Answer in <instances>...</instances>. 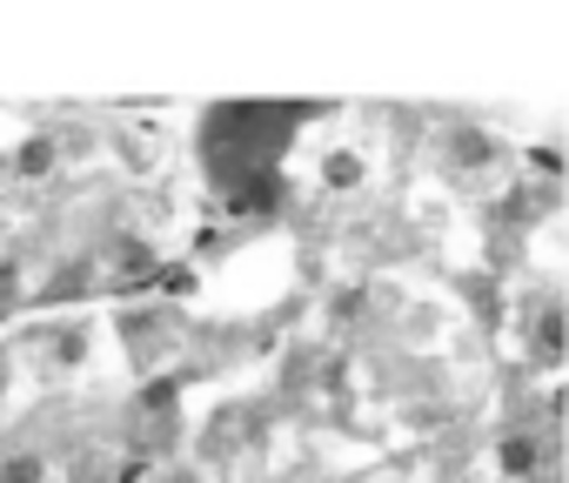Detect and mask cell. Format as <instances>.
I'll return each mask as SVG.
<instances>
[{
  "label": "cell",
  "instance_id": "obj_6",
  "mask_svg": "<svg viewBox=\"0 0 569 483\" xmlns=\"http://www.w3.org/2000/svg\"><path fill=\"white\" fill-rule=\"evenodd\" d=\"M529 168H536V175H562V155H556V148H529Z\"/></svg>",
  "mask_w": 569,
  "mask_h": 483
},
{
  "label": "cell",
  "instance_id": "obj_1",
  "mask_svg": "<svg viewBox=\"0 0 569 483\" xmlns=\"http://www.w3.org/2000/svg\"><path fill=\"white\" fill-rule=\"evenodd\" d=\"M522 329H529V363L536 369H556L562 349H569V323H562V296L556 289H536L522 303Z\"/></svg>",
  "mask_w": 569,
  "mask_h": 483
},
{
  "label": "cell",
  "instance_id": "obj_2",
  "mask_svg": "<svg viewBox=\"0 0 569 483\" xmlns=\"http://www.w3.org/2000/svg\"><path fill=\"white\" fill-rule=\"evenodd\" d=\"M61 168V141L54 135H28V141H14V155H8V175H21V181H48Z\"/></svg>",
  "mask_w": 569,
  "mask_h": 483
},
{
  "label": "cell",
  "instance_id": "obj_5",
  "mask_svg": "<svg viewBox=\"0 0 569 483\" xmlns=\"http://www.w3.org/2000/svg\"><path fill=\"white\" fill-rule=\"evenodd\" d=\"M322 181H329V188H356V181H362V155H356V148H336L329 168H322Z\"/></svg>",
  "mask_w": 569,
  "mask_h": 483
},
{
  "label": "cell",
  "instance_id": "obj_3",
  "mask_svg": "<svg viewBox=\"0 0 569 483\" xmlns=\"http://www.w3.org/2000/svg\"><path fill=\"white\" fill-rule=\"evenodd\" d=\"M74 363H88V329H74V323H61V329H54V343H48V376H61V369H74Z\"/></svg>",
  "mask_w": 569,
  "mask_h": 483
},
{
  "label": "cell",
  "instance_id": "obj_4",
  "mask_svg": "<svg viewBox=\"0 0 569 483\" xmlns=\"http://www.w3.org/2000/svg\"><path fill=\"white\" fill-rule=\"evenodd\" d=\"M0 483H54V470L41 450H8L0 456Z\"/></svg>",
  "mask_w": 569,
  "mask_h": 483
}]
</instances>
